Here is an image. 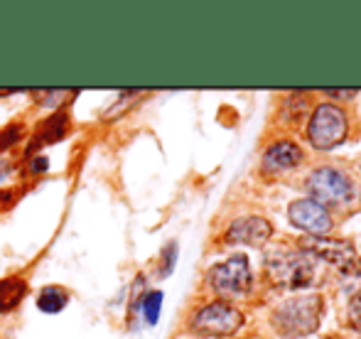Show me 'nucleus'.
I'll list each match as a JSON object with an SVG mask.
<instances>
[{"label":"nucleus","instance_id":"nucleus-1","mask_svg":"<svg viewBox=\"0 0 361 339\" xmlns=\"http://www.w3.org/2000/svg\"><path fill=\"white\" fill-rule=\"evenodd\" d=\"M322 307L324 302L317 292L288 297L273 310V327L283 337H307L319 327Z\"/></svg>","mask_w":361,"mask_h":339},{"label":"nucleus","instance_id":"nucleus-2","mask_svg":"<svg viewBox=\"0 0 361 339\" xmlns=\"http://www.w3.org/2000/svg\"><path fill=\"white\" fill-rule=\"evenodd\" d=\"M349 130V121L339 106L334 104H319L314 109L312 118L307 123V138L312 148L317 150H332L339 143H344Z\"/></svg>","mask_w":361,"mask_h":339},{"label":"nucleus","instance_id":"nucleus-3","mask_svg":"<svg viewBox=\"0 0 361 339\" xmlns=\"http://www.w3.org/2000/svg\"><path fill=\"white\" fill-rule=\"evenodd\" d=\"M266 276L276 288L286 290H302L312 285L314 281V263L307 254H283L266 261Z\"/></svg>","mask_w":361,"mask_h":339},{"label":"nucleus","instance_id":"nucleus-4","mask_svg":"<svg viewBox=\"0 0 361 339\" xmlns=\"http://www.w3.org/2000/svg\"><path fill=\"white\" fill-rule=\"evenodd\" d=\"M207 278H209L219 297L236 300V297L248 295V290H251V263H248L246 256H233L224 263H216Z\"/></svg>","mask_w":361,"mask_h":339},{"label":"nucleus","instance_id":"nucleus-5","mask_svg":"<svg viewBox=\"0 0 361 339\" xmlns=\"http://www.w3.org/2000/svg\"><path fill=\"white\" fill-rule=\"evenodd\" d=\"M243 325V315L228 302H212L192 317V332L202 337H231Z\"/></svg>","mask_w":361,"mask_h":339},{"label":"nucleus","instance_id":"nucleus-6","mask_svg":"<svg viewBox=\"0 0 361 339\" xmlns=\"http://www.w3.org/2000/svg\"><path fill=\"white\" fill-rule=\"evenodd\" d=\"M307 192L317 204H344L352 199L354 185L337 168H319L307 177Z\"/></svg>","mask_w":361,"mask_h":339},{"label":"nucleus","instance_id":"nucleus-7","mask_svg":"<svg viewBox=\"0 0 361 339\" xmlns=\"http://www.w3.org/2000/svg\"><path fill=\"white\" fill-rule=\"evenodd\" d=\"M288 219L293 221L298 229L307 231V234H312V236H322L332 229L329 211L312 199H295L293 204L288 207Z\"/></svg>","mask_w":361,"mask_h":339},{"label":"nucleus","instance_id":"nucleus-8","mask_svg":"<svg viewBox=\"0 0 361 339\" xmlns=\"http://www.w3.org/2000/svg\"><path fill=\"white\" fill-rule=\"evenodd\" d=\"M302 251L307 256L322 258V261L332 263V266L347 268L349 263L357 261V249L349 241H337V239H322V236H312V239L300 241Z\"/></svg>","mask_w":361,"mask_h":339},{"label":"nucleus","instance_id":"nucleus-9","mask_svg":"<svg viewBox=\"0 0 361 339\" xmlns=\"http://www.w3.org/2000/svg\"><path fill=\"white\" fill-rule=\"evenodd\" d=\"M273 234V226L263 216H243L236 219L226 231V244H246V246H263Z\"/></svg>","mask_w":361,"mask_h":339},{"label":"nucleus","instance_id":"nucleus-10","mask_svg":"<svg viewBox=\"0 0 361 339\" xmlns=\"http://www.w3.org/2000/svg\"><path fill=\"white\" fill-rule=\"evenodd\" d=\"M305 153L300 145H295L293 140H278L276 145L263 153V163H261V172L263 175H281V172H288L293 168H298L302 163Z\"/></svg>","mask_w":361,"mask_h":339},{"label":"nucleus","instance_id":"nucleus-11","mask_svg":"<svg viewBox=\"0 0 361 339\" xmlns=\"http://www.w3.org/2000/svg\"><path fill=\"white\" fill-rule=\"evenodd\" d=\"M67 128H69L67 113H57V116H52L49 121H44V123L37 128V133H35L32 143H30V153H35V150L42 148V145H49V143H57V140H62L64 133H67Z\"/></svg>","mask_w":361,"mask_h":339},{"label":"nucleus","instance_id":"nucleus-12","mask_svg":"<svg viewBox=\"0 0 361 339\" xmlns=\"http://www.w3.org/2000/svg\"><path fill=\"white\" fill-rule=\"evenodd\" d=\"M27 292V283L20 278H5L0 281V312H10Z\"/></svg>","mask_w":361,"mask_h":339},{"label":"nucleus","instance_id":"nucleus-13","mask_svg":"<svg viewBox=\"0 0 361 339\" xmlns=\"http://www.w3.org/2000/svg\"><path fill=\"white\" fill-rule=\"evenodd\" d=\"M67 302H69V292L62 290V288H57V285H47L37 297V307L42 312H47V315H57V312H62L64 307H67Z\"/></svg>","mask_w":361,"mask_h":339},{"label":"nucleus","instance_id":"nucleus-14","mask_svg":"<svg viewBox=\"0 0 361 339\" xmlns=\"http://www.w3.org/2000/svg\"><path fill=\"white\" fill-rule=\"evenodd\" d=\"M342 288L347 290V295L361 290V261H354L347 268H342Z\"/></svg>","mask_w":361,"mask_h":339},{"label":"nucleus","instance_id":"nucleus-15","mask_svg":"<svg viewBox=\"0 0 361 339\" xmlns=\"http://www.w3.org/2000/svg\"><path fill=\"white\" fill-rule=\"evenodd\" d=\"M160 310H162V292H147L145 300H143V315L150 325H155L157 322Z\"/></svg>","mask_w":361,"mask_h":339},{"label":"nucleus","instance_id":"nucleus-16","mask_svg":"<svg viewBox=\"0 0 361 339\" xmlns=\"http://www.w3.org/2000/svg\"><path fill=\"white\" fill-rule=\"evenodd\" d=\"M349 325L361 332V290L349 295Z\"/></svg>","mask_w":361,"mask_h":339},{"label":"nucleus","instance_id":"nucleus-17","mask_svg":"<svg viewBox=\"0 0 361 339\" xmlns=\"http://www.w3.org/2000/svg\"><path fill=\"white\" fill-rule=\"evenodd\" d=\"M20 138H23V128H20V125H10V128H5L3 133H0V150L10 148V145L18 143Z\"/></svg>","mask_w":361,"mask_h":339},{"label":"nucleus","instance_id":"nucleus-18","mask_svg":"<svg viewBox=\"0 0 361 339\" xmlns=\"http://www.w3.org/2000/svg\"><path fill=\"white\" fill-rule=\"evenodd\" d=\"M175 254H177V246H175V244H170V246L165 249V254H162V258H165V263H162V268H160L162 276H167V273L172 271V266H175Z\"/></svg>","mask_w":361,"mask_h":339},{"label":"nucleus","instance_id":"nucleus-19","mask_svg":"<svg viewBox=\"0 0 361 339\" xmlns=\"http://www.w3.org/2000/svg\"><path fill=\"white\" fill-rule=\"evenodd\" d=\"M327 96H334V99H352L357 96V89H347V91H337V89H329Z\"/></svg>","mask_w":361,"mask_h":339}]
</instances>
